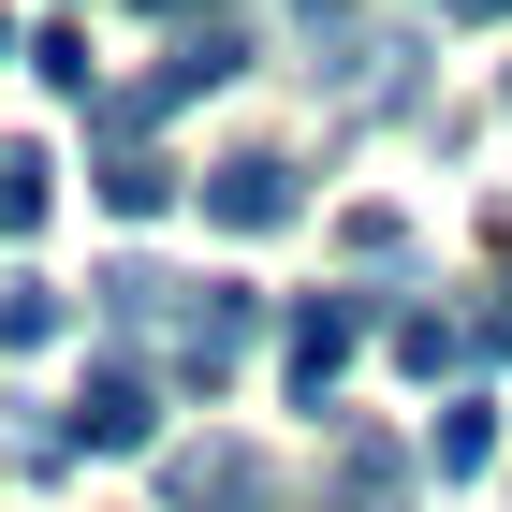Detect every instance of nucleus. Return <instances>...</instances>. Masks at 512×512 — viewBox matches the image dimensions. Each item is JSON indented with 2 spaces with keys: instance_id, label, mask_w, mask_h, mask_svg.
<instances>
[{
  "instance_id": "1",
  "label": "nucleus",
  "mask_w": 512,
  "mask_h": 512,
  "mask_svg": "<svg viewBox=\"0 0 512 512\" xmlns=\"http://www.w3.org/2000/svg\"><path fill=\"white\" fill-rule=\"evenodd\" d=\"M161 352H176V381H235L249 366V293H176V308H161Z\"/></svg>"
},
{
  "instance_id": "2",
  "label": "nucleus",
  "mask_w": 512,
  "mask_h": 512,
  "mask_svg": "<svg viewBox=\"0 0 512 512\" xmlns=\"http://www.w3.org/2000/svg\"><path fill=\"white\" fill-rule=\"evenodd\" d=\"M161 498H176V512H278V469L249 454V439H205V454L161 469Z\"/></svg>"
},
{
  "instance_id": "3",
  "label": "nucleus",
  "mask_w": 512,
  "mask_h": 512,
  "mask_svg": "<svg viewBox=\"0 0 512 512\" xmlns=\"http://www.w3.org/2000/svg\"><path fill=\"white\" fill-rule=\"evenodd\" d=\"M293 205H308V191H293V161H278V147H235L220 176H205V220H220V235H278Z\"/></svg>"
},
{
  "instance_id": "4",
  "label": "nucleus",
  "mask_w": 512,
  "mask_h": 512,
  "mask_svg": "<svg viewBox=\"0 0 512 512\" xmlns=\"http://www.w3.org/2000/svg\"><path fill=\"white\" fill-rule=\"evenodd\" d=\"M147 425H161V395L132 381V366H88V395H74V454H147Z\"/></svg>"
},
{
  "instance_id": "5",
  "label": "nucleus",
  "mask_w": 512,
  "mask_h": 512,
  "mask_svg": "<svg viewBox=\"0 0 512 512\" xmlns=\"http://www.w3.org/2000/svg\"><path fill=\"white\" fill-rule=\"evenodd\" d=\"M352 352H366V308H352V293H322V308H293V395H308V410L337 395V366H352Z\"/></svg>"
},
{
  "instance_id": "6",
  "label": "nucleus",
  "mask_w": 512,
  "mask_h": 512,
  "mask_svg": "<svg viewBox=\"0 0 512 512\" xmlns=\"http://www.w3.org/2000/svg\"><path fill=\"white\" fill-rule=\"evenodd\" d=\"M395 366H410V381H454V366H483L469 308H410V322H395Z\"/></svg>"
},
{
  "instance_id": "7",
  "label": "nucleus",
  "mask_w": 512,
  "mask_h": 512,
  "mask_svg": "<svg viewBox=\"0 0 512 512\" xmlns=\"http://www.w3.org/2000/svg\"><path fill=\"white\" fill-rule=\"evenodd\" d=\"M44 176H59L44 147H0V249H15V235H44V205H59Z\"/></svg>"
},
{
  "instance_id": "8",
  "label": "nucleus",
  "mask_w": 512,
  "mask_h": 512,
  "mask_svg": "<svg viewBox=\"0 0 512 512\" xmlns=\"http://www.w3.org/2000/svg\"><path fill=\"white\" fill-rule=\"evenodd\" d=\"M103 205H118V220H161V205H176V161H147V147H103Z\"/></svg>"
},
{
  "instance_id": "9",
  "label": "nucleus",
  "mask_w": 512,
  "mask_h": 512,
  "mask_svg": "<svg viewBox=\"0 0 512 512\" xmlns=\"http://www.w3.org/2000/svg\"><path fill=\"white\" fill-rule=\"evenodd\" d=\"M483 454H498V410H439V425H425V469L439 483H469Z\"/></svg>"
},
{
  "instance_id": "10",
  "label": "nucleus",
  "mask_w": 512,
  "mask_h": 512,
  "mask_svg": "<svg viewBox=\"0 0 512 512\" xmlns=\"http://www.w3.org/2000/svg\"><path fill=\"white\" fill-rule=\"evenodd\" d=\"M59 322H74V308H59V293H44V278H0V352H44V337H59Z\"/></svg>"
},
{
  "instance_id": "11",
  "label": "nucleus",
  "mask_w": 512,
  "mask_h": 512,
  "mask_svg": "<svg viewBox=\"0 0 512 512\" xmlns=\"http://www.w3.org/2000/svg\"><path fill=\"white\" fill-rule=\"evenodd\" d=\"M439 15H469V30H498V15H512V0H439Z\"/></svg>"
},
{
  "instance_id": "12",
  "label": "nucleus",
  "mask_w": 512,
  "mask_h": 512,
  "mask_svg": "<svg viewBox=\"0 0 512 512\" xmlns=\"http://www.w3.org/2000/svg\"><path fill=\"white\" fill-rule=\"evenodd\" d=\"M147 15H235V0H147Z\"/></svg>"
},
{
  "instance_id": "13",
  "label": "nucleus",
  "mask_w": 512,
  "mask_h": 512,
  "mask_svg": "<svg viewBox=\"0 0 512 512\" xmlns=\"http://www.w3.org/2000/svg\"><path fill=\"white\" fill-rule=\"evenodd\" d=\"M293 15H308V30H337V15H352V0H293Z\"/></svg>"
}]
</instances>
